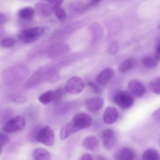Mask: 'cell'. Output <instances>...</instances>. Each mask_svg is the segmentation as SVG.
I'll return each mask as SVG.
<instances>
[{"label":"cell","mask_w":160,"mask_h":160,"mask_svg":"<svg viewBox=\"0 0 160 160\" xmlns=\"http://www.w3.org/2000/svg\"><path fill=\"white\" fill-rule=\"evenodd\" d=\"M25 118L21 116H17L8 120L4 125L3 131L6 134H12L24 129L26 126Z\"/></svg>","instance_id":"1"},{"label":"cell","mask_w":160,"mask_h":160,"mask_svg":"<svg viewBox=\"0 0 160 160\" xmlns=\"http://www.w3.org/2000/svg\"><path fill=\"white\" fill-rule=\"evenodd\" d=\"M45 31V29L40 26L24 29L19 34V39L23 43H31L40 37Z\"/></svg>","instance_id":"2"},{"label":"cell","mask_w":160,"mask_h":160,"mask_svg":"<svg viewBox=\"0 0 160 160\" xmlns=\"http://www.w3.org/2000/svg\"><path fill=\"white\" fill-rule=\"evenodd\" d=\"M36 140L48 147L52 146L55 141V135L52 129L46 126L40 129L36 134Z\"/></svg>","instance_id":"3"},{"label":"cell","mask_w":160,"mask_h":160,"mask_svg":"<svg viewBox=\"0 0 160 160\" xmlns=\"http://www.w3.org/2000/svg\"><path fill=\"white\" fill-rule=\"evenodd\" d=\"M114 101L120 108L127 109L133 105L134 99L131 93L127 91H119L115 95Z\"/></svg>","instance_id":"4"},{"label":"cell","mask_w":160,"mask_h":160,"mask_svg":"<svg viewBox=\"0 0 160 160\" xmlns=\"http://www.w3.org/2000/svg\"><path fill=\"white\" fill-rule=\"evenodd\" d=\"M48 74V70L47 65L41 67L27 80L26 86L27 87H33L47 81Z\"/></svg>","instance_id":"5"},{"label":"cell","mask_w":160,"mask_h":160,"mask_svg":"<svg viewBox=\"0 0 160 160\" xmlns=\"http://www.w3.org/2000/svg\"><path fill=\"white\" fill-rule=\"evenodd\" d=\"M85 83L78 76H73L68 79L65 86L68 93L73 95L80 94L84 89Z\"/></svg>","instance_id":"6"},{"label":"cell","mask_w":160,"mask_h":160,"mask_svg":"<svg viewBox=\"0 0 160 160\" xmlns=\"http://www.w3.org/2000/svg\"><path fill=\"white\" fill-rule=\"evenodd\" d=\"M71 121L79 131L91 126L93 122L92 117L88 114L83 112L76 114Z\"/></svg>","instance_id":"7"},{"label":"cell","mask_w":160,"mask_h":160,"mask_svg":"<svg viewBox=\"0 0 160 160\" xmlns=\"http://www.w3.org/2000/svg\"><path fill=\"white\" fill-rule=\"evenodd\" d=\"M102 139L104 148L107 150H111L116 143V134L113 130L106 129L102 132Z\"/></svg>","instance_id":"8"},{"label":"cell","mask_w":160,"mask_h":160,"mask_svg":"<svg viewBox=\"0 0 160 160\" xmlns=\"http://www.w3.org/2000/svg\"><path fill=\"white\" fill-rule=\"evenodd\" d=\"M128 87L131 94L137 98H142L145 95L146 89L139 80L132 79L128 83Z\"/></svg>","instance_id":"9"},{"label":"cell","mask_w":160,"mask_h":160,"mask_svg":"<svg viewBox=\"0 0 160 160\" xmlns=\"http://www.w3.org/2000/svg\"><path fill=\"white\" fill-rule=\"evenodd\" d=\"M104 105V100L99 96H93L87 99L85 102V106L88 111L92 113L100 111Z\"/></svg>","instance_id":"10"},{"label":"cell","mask_w":160,"mask_h":160,"mask_svg":"<svg viewBox=\"0 0 160 160\" xmlns=\"http://www.w3.org/2000/svg\"><path fill=\"white\" fill-rule=\"evenodd\" d=\"M115 76V71L112 68L107 67L102 70L97 76L96 81L100 85H106Z\"/></svg>","instance_id":"11"},{"label":"cell","mask_w":160,"mask_h":160,"mask_svg":"<svg viewBox=\"0 0 160 160\" xmlns=\"http://www.w3.org/2000/svg\"><path fill=\"white\" fill-rule=\"evenodd\" d=\"M118 116L119 113L116 108L113 107H107L103 113V122L107 125H112L117 121Z\"/></svg>","instance_id":"12"},{"label":"cell","mask_w":160,"mask_h":160,"mask_svg":"<svg viewBox=\"0 0 160 160\" xmlns=\"http://www.w3.org/2000/svg\"><path fill=\"white\" fill-rule=\"evenodd\" d=\"M83 147L87 150L96 153L99 149V142L96 136L90 135L86 137L82 142Z\"/></svg>","instance_id":"13"},{"label":"cell","mask_w":160,"mask_h":160,"mask_svg":"<svg viewBox=\"0 0 160 160\" xmlns=\"http://www.w3.org/2000/svg\"><path fill=\"white\" fill-rule=\"evenodd\" d=\"M135 157V153L131 148L124 147L118 150L115 155L117 160H132Z\"/></svg>","instance_id":"14"},{"label":"cell","mask_w":160,"mask_h":160,"mask_svg":"<svg viewBox=\"0 0 160 160\" xmlns=\"http://www.w3.org/2000/svg\"><path fill=\"white\" fill-rule=\"evenodd\" d=\"M36 11L40 16L48 17L54 12L53 8L49 4L45 2H39L35 5Z\"/></svg>","instance_id":"15"},{"label":"cell","mask_w":160,"mask_h":160,"mask_svg":"<svg viewBox=\"0 0 160 160\" xmlns=\"http://www.w3.org/2000/svg\"><path fill=\"white\" fill-rule=\"evenodd\" d=\"M78 131L79 130L75 126L71 121L65 124L61 129L60 134V139L63 141Z\"/></svg>","instance_id":"16"},{"label":"cell","mask_w":160,"mask_h":160,"mask_svg":"<svg viewBox=\"0 0 160 160\" xmlns=\"http://www.w3.org/2000/svg\"><path fill=\"white\" fill-rule=\"evenodd\" d=\"M69 50L68 47L66 45H57L53 46L50 49L48 52V56L50 58H56L62 56L68 52Z\"/></svg>","instance_id":"17"},{"label":"cell","mask_w":160,"mask_h":160,"mask_svg":"<svg viewBox=\"0 0 160 160\" xmlns=\"http://www.w3.org/2000/svg\"><path fill=\"white\" fill-rule=\"evenodd\" d=\"M32 157L35 160H50L51 159V155L45 148H38L33 152Z\"/></svg>","instance_id":"18"},{"label":"cell","mask_w":160,"mask_h":160,"mask_svg":"<svg viewBox=\"0 0 160 160\" xmlns=\"http://www.w3.org/2000/svg\"><path fill=\"white\" fill-rule=\"evenodd\" d=\"M136 60L134 58H128L120 64L118 66V70L121 73L128 72L133 69L136 65Z\"/></svg>","instance_id":"19"},{"label":"cell","mask_w":160,"mask_h":160,"mask_svg":"<svg viewBox=\"0 0 160 160\" xmlns=\"http://www.w3.org/2000/svg\"><path fill=\"white\" fill-rule=\"evenodd\" d=\"M34 9L32 7L23 8L18 11V16L21 19L24 21H30L34 17Z\"/></svg>","instance_id":"20"},{"label":"cell","mask_w":160,"mask_h":160,"mask_svg":"<svg viewBox=\"0 0 160 160\" xmlns=\"http://www.w3.org/2000/svg\"><path fill=\"white\" fill-rule=\"evenodd\" d=\"M143 160H159L160 154L158 150L154 148H148L144 152L142 156Z\"/></svg>","instance_id":"21"},{"label":"cell","mask_w":160,"mask_h":160,"mask_svg":"<svg viewBox=\"0 0 160 160\" xmlns=\"http://www.w3.org/2000/svg\"><path fill=\"white\" fill-rule=\"evenodd\" d=\"M54 90H48L42 93L38 97V101L43 104H48L54 101Z\"/></svg>","instance_id":"22"},{"label":"cell","mask_w":160,"mask_h":160,"mask_svg":"<svg viewBox=\"0 0 160 160\" xmlns=\"http://www.w3.org/2000/svg\"><path fill=\"white\" fill-rule=\"evenodd\" d=\"M142 64L146 68L151 69L155 68L158 65V62L155 58L150 56H147L143 58Z\"/></svg>","instance_id":"23"},{"label":"cell","mask_w":160,"mask_h":160,"mask_svg":"<svg viewBox=\"0 0 160 160\" xmlns=\"http://www.w3.org/2000/svg\"><path fill=\"white\" fill-rule=\"evenodd\" d=\"M149 88L152 93L160 95V77H156L150 81Z\"/></svg>","instance_id":"24"},{"label":"cell","mask_w":160,"mask_h":160,"mask_svg":"<svg viewBox=\"0 0 160 160\" xmlns=\"http://www.w3.org/2000/svg\"><path fill=\"white\" fill-rule=\"evenodd\" d=\"M66 92L65 88H59L54 90V98L53 102L55 103L60 102L61 100L65 95Z\"/></svg>","instance_id":"25"},{"label":"cell","mask_w":160,"mask_h":160,"mask_svg":"<svg viewBox=\"0 0 160 160\" xmlns=\"http://www.w3.org/2000/svg\"><path fill=\"white\" fill-rule=\"evenodd\" d=\"M54 12L55 16L58 20L61 21L65 20L67 18L66 12L62 7L57 8L54 9Z\"/></svg>","instance_id":"26"},{"label":"cell","mask_w":160,"mask_h":160,"mask_svg":"<svg viewBox=\"0 0 160 160\" xmlns=\"http://www.w3.org/2000/svg\"><path fill=\"white\" fill-rule=\"evenodd\" d=\"M15 40L12 38H5L2 39L0 42L1 46L3 48H9L13 47L15 44Z\"/></svg>","instance_id":"27"},{"label":"cell","mask_w":160,"mask_h":160,"mask_svg":"<svg viewBox=\"0 0 160 160\" xmlns=\"http://www.w3.org/2000/svg\"><path fill=\"white\" fill-rule=\"evenodd\" d=\"M45 3L50 4L53 8V10L57 8L60 7L62 6L64 0H42Z\"/></svg>","instance_id":"28"},{"label":"cell","mask_w":160,"mask_h":160,"mask_svg":"<svg viewBox=\"0 0 160 160\" xmlns=\"http://www.w3.org/2000/svg\"><path fill=\"white\" fill-rule=\"evenodd\" d=\"M10 141L9 137L6 133L0 132V146L2 147L6 145Z\"/></svg>","instance_id":"29"},{"label":"cell","mask_w":160,"mask_h":160,"mask_svg":"<svg viewBox=\"0 0 160 160\" xmlns=\"http://www.w3.org/2000/svg\"><path fill=\"white\" fill-rule=\"evenodd\" d=\"M119 50V45L117 42H113L111 44L109 48V52L111 54H115Z\"/></svg>","instance_id":"30"},{"label":"cell","mask_w":160,"mask_h":160,"mask_svg":"<svg viewBox=\"0 0 160 160\" xmlns=\"http://www.w3.org/2000/svg\"><path fill=\"white\" fill-rule=\"evenodd\" d=\"M88 85L90 87V88L94 91V93L96 94H100L101 93V90L99 86L95 84L92 82H88L87 83Z\"/></svg>","instance_id":"31"},{"label":"cell","mask_w":160,"mask_h":160,"mask_svg":"<svg viewBox=\"0 0 160 160\" xmlns=\"http://www.w3.org/2000/svg\"><path fill=\"white\" fill-rule=\"evenodd\" d=\"M27 98L23 95L18 96L14 99V102L16 104H21L26 102Z\"/></svg>","instance_id":"32"},{"label":"cell","mask_w":160,"mask_h":160,"mask_svg":"<svg viewBox=\"0 0 160 160\" xmlns=\"http://www.w3.org/2000/svg\"><path fill=\"white\" fill-rule=\"evenodd\" d=\"M155 58L158 62H160V42L158 44L155 53Z\"/></svg>","instance_id":"33"},{"label":"cell","mask_w":160,"mask_h":160,"mask_svg":"<svg viewBox=\"0 0 160 160\" xmlns=\"http://www.w3.org/2000/svg\"><path fill=\"white\" fill-rule=\"evenodd\" d=\"M80 160H94V158L92 157V155L88 153L83 154L81 156V158H80Z\"/></svg>","instance_id":"34"},{"label":"cell","mask_w":160,"mask_h":160,"mask_svg":"<svg viewBox=\"0 0 160 160\" xmlns=\"http://www.w3.org/2000/svg\"><path fill=\"white\" fill-rule=\"evenodd\" d=\"M152 117L154 118V119L160 120V107L153 113L152 114Z\"/></svg>","instance_id":"35"},{"label":"cell","mask_w":160,"mask_h":160,"mask_svg":"<svg viewBox=\"0 0 160 160\" xmlns=\"http://www.w3.org/2000/svg\"><path fill=\"white\" fill-rule=\"evenodd\" d=\"M101 1L102 0H90L89 3L86 5L87 8H89L97 4Z\"/></svg>","instance_id":"36"},{"label":"cell","mask_w":160,"mask_h":160,"mask_svg":"<svg viewBox=\"0 0 160 160\" xmlns=\"http://www.w3.org/2000/svg\"><path fill=\"white\" fill-rule=\"evenodd\" d=\"M6 21V17L2 13H0V24L4 23Z\"/></svg>","instance_id":"37"},{"label":"cell","mask_w":160,"mask_h":160,"mask_svg":"<svg viewBox=\"0 0 160 160\" xmlns=\"http://www.w3.org/2000/svg\"><path fill=\"white\" fill-rule=\"evenodd\" d=\"M95 159L98 160H104L107 159V158L105 157H104V156L99 155H97V156H96V158H95Z\"/></svg>","instance_id":"38"},{"label":"cell","mask_w":160,"mask_h":160,"mask_svg":"<svg viewBox=\"0 0 160 160\" xmlns=\"http://www.w3.org/2000/svg\"><path fill=\"white\" fill-rule=\"evenodd\" d=\"M157 28H158V29H159V30H160V23L158 25V26H157Z\"/></svg>","instance_id":"39"},{"label":"cell","mask_w":160,"mask_h":160,"mask_svg":"<svg viewBox=\"0 0 160 160\" xmlns=\"http://www.w3.org/2000/svg\"><path fill=\"white\" fill-rule=\"evenodd\" d=\"M2 147L0 146V154L2 153Z\"/></svg>","instance_id":"40"},{"label":"cell","mask_w":160,"mask_h":160,"mask_svg":"<svg viewBox=\"0 0 160 160\" xmlns=\"http://www.w3.org/2000/svg\"></svg>","instance_id":"41"}]
</instances>
